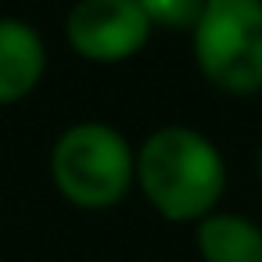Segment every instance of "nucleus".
Wrapping results in <instances>:
<instances>
[{
    "mask_svg": "<svg viewBox=\"0 0 262 262\" xmlns=\"http://www.w3.org/2000/svg\"><path fill=\"white\" fill-rule=\"evenodd\" d=\"M258 176H262V151H258Z\"/></svg>",
    "mask_w": 262,
    "mask_h": 262,
    "instance_id": "nucleus-8",
    "label": "nucleus"
},
{
    "mask_svg": "<svg viewBox=\"0 0 262 262\" xmlns=\"http://www.w3.org/2000/svg\"><path fill=\"white\" fill-rule=\"evenodd\" d=\"M137 176L147 201L172 223H201L226 187L223 155L187 126L151 133L137 155Z\"/></svg>",
    "mask_w": 262,
    "mask_h": 262,
    "instance_id": "nucleus-1",
    "label": "nucleus"
},
{
    "mask_svg": "<svg viewBox=\"0 0 262 262\" xmlns=\"http://www.w3.org/2000/svg\"><path fill=\"white\" fill-rule=\"evenodd\" d=\"M194 58L219 90H262V0H201Z\"/></svg>",
    "mask_w": 262,
    "mask_h": 262,
    "instance_id": "nucleus-2",
    "label": "nucleus"
},
{
    "mask_svg": "<svg viewBox=\"0 0 262 262\" xmlns=\"http://www.w3.org/2000/svg\"><path fill=\"white\" fill-rule=\"evenodd\" d=\"M58 190L79 208H108L126 198L137 158L126 137L101 122H79L61 133L51 155Z\"/></svg>",
    "mask_w": 262,
    "mask_h": 262,
    "instance_id": "nucleus-3",
    "label": "nucleus"
},
{
    "mask_svg": "<svg viewBox=\"0 0 262 262\" xmlns=\"http://www.w3.org/2000/svg\"><path fill=\"white\" fill-rule=\"evenodd\" d=\"M198 251L205 262H262V230L230 212H212L198 223Z\"/></svg>",
    "mask_w": 262,
    "mask_h": 262,
    "instance_id": "nucleus-6",
    "label": "nucleus"
},
{
    "mask_svg": "<svg viewBox=\"0 0 262 262\" xmlns=\"http://www.w3.org/2000/svg\"><path fill=\"white\" fill-rule=\"evenodd\" d=\"M137 4L147 11L151 22H162V26H183L198 18L201 11V0H137Z\"/></svg>",
    "mask_w": 262,
    "mask_h": 262,
    "instance_id": "nucleus-7",
    "label": "nucleus"
},
{
    "mask_svg": "<svg viewBox=\"0 0 262 262\" xmlns=\"http://www.w3.org/2000/svg\"><path fill=\"white\" fill-rule=\"evenodd\" d=\"M151 18L137 0H79L69 15V43L86 61H126L133 58L147 36Z\"/></svg>",
    "mask_w": 262,
    "mask_h": 262,
    "instance_id": "nucleus-4",
    "label": "nucleus"
},
{
    "mask_svg": "<svg viewBox=\"0 0 262 262\" xmlns=\"http://www.w3.org/2000/svg\"><path fill=\"white\" fill-rule=\"evenodd\" d=\"M47 65V51L40 33L29 22L0 18V104L26 97Z\"/></svg>",
    "mask_w": 262,
    "mask_h": 262,
    "instance_id": "nucleus-5",
    "label": "nucleus"
}]
</instances>
